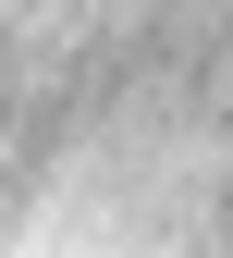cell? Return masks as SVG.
Returning <instances> with one entry per match:
<instances>
[{"instance_id": "cell-1", "label": "cell", "mask_w": 233, "mask_h": 258, "mask_svg": "<svg viewBox=\"0 0 233 258\" xmlns=\"http://www.w3.org/2000/svg\"><path fill=\"white\" fill-rule=\"evenodd\" d=\"M233 111V0H0V258H184Z\"/></svg>"}, {"instance_id": "cell-2", "label": "cell", "mask_w": 233, "mask_h": 258, "mask_svg": "<svg viewBox=\"0 0 233 258\" xmlns=\"http://www.w3.org/2000/svg\"><path fill=\"white\" fill-rule=\"evenodd\" d=\"M184 258H233V111H221V148H209V197H196V234Z\"/></svg>"}]
</instances>
